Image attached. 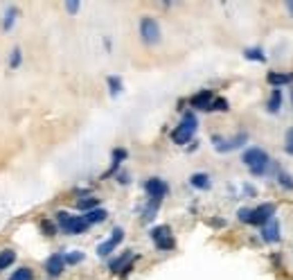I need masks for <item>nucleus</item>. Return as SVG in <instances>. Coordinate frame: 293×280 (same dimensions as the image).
<instances>
[{"mask_svg":"<svg viewBox=\"0 0 293 280\" xmlns=\"http://www.w3.org/2000/svg\"><path fill=\"white\" fill-rule=\"evenodd\" d=\"M242 161H244V165L251 170V174H255V176H264V174H268L271 170H275L273 158H268V154L264 152V149H259V147L246 149L244 156H242Z\"/></svg>","mask_w":293,"mask_h":280,"instance_id":"1","label":"nucleus"},{"mask_svg":"<svg viewBox=\"0 0 293 280\" xmlns=\"http://www.w3.org/2000/svg\"><path fill=\"white\" fill-rule=\"evenodd\" d=\"M56 224L64 233L68 235H81L88 230V224H86L84 217H77V215H68L66 210H59L56 212Z\"/></svg>","mask_w":293,"mask_h":280,"instance_id":"2","label":"nucleus"},{"mask_svg":"<svg viewBox=\"0 0 293 280\" xmlns=\"http://www.w3.org/2000/svg\"><path fill=\"white\" fill-rule=\"evenodd\" d=\"M196 127H199V120H196L194 113H185L183 120H181V124L171 131V140H174L176 145H185L190 143L192 136L196 133Z\"/></svg>","mask_w":293,"mask_h":280,"instance_id":"3","label":"nucleus"},{"mask_svg":"<svg viewBox=\"0 0 293 280\" xmlns=\"http://www.w3.org/2000/svg\"><path fill=\"white\" fill-rule=\"evenodd\" d=\"M149 235H151L153 244H156L160 251H171L176 246L169 226H156V228H151V233H149Z\"/></svg>","mask_w":293,"mask_h":280,"instance_id":"4","label":"nucleus"},{"mask_svg":"<svg viewBox=\"0 0 293 280\" xmlns=\"http://www.w3.org/2000/svg\"><path fill=\"white\" fill-rule=\"evenodd\" d=\"M140 36L147 45H156V43L160 41V25H158L151 16H145L140 21Z\"/></svg>","mask_w":293,"mask_h":280,"instance_id":"5","label":"nucleus"},{"mask_svg":"<svg viewBox=\"0 0 293 280\" xmlns=\"http://www.w3.org/2000/svg\"><path fill=\"white\" fill-rule=\"evenodd\" d=\"M212 143H214V147H217V152L228 154V152H235V149L244 147V143H248V133H237L235 138H228V140H221L219 136H214Z\"/></svg>","mask_w":293,"mask_h":280,"instance_id":"6","label":"nucleus"},{"mask_svg":"<svg viewBox=\"0 0 293 280\" xmlns=\"http://www.w3.org/2000/svg\"><path fill=\"white\" fill-rule=\"evenodd\" d=\"M145 192H147L149 197H151V199H160L162 201V197H167V192H169V185H167L162 178L153 176V178H147Z\"/></svg>","mask_w":293,"mask_h":280,"instance_id":"7","label":"nucleus"},{"mask_svg":"<svg viewBox=\"0 0 293 280\" xmlns=\"http://www.w3.org/2000/svg\"><path fill=\"white\" fill-rule=\"evenodd\" d=\"M271 217H275V204H262V206H257V208H253L251 224L253 226H264Z\"/></svg>","mask_w":293,"mask_h":280,"instance_id":"8","label":"nucleus"},{"mask_svg":"<svg viewBox=\"0 0 293 280\" xmlns=\"http://www.w3.org/2000/svg\"><path fill=\"white\" fill-rule=\"evenodd\" d=\"M122 240H124V230L122 228H115L113 235H110L106 242H102V244L97 246V255H99V258H106V255H110V253H113V249L122 242Z\"/></svg>","mask_w":293,"mask_h":280,"instance_id":"9","label":"nucleus"},{"mask_svg":"<svg viewBox=\"0 0 293 280\" xmlns=\"http://www.w3.org/2000/svg\"><path fill=\"white\" fill-rule=\"evenodd\" d=\"M262 240L268 242V244L280 242V224H277L275 217H271V219L262 226Z\"/></svg>","mask_w":293,"mask_h":280,"instance_id":"10","label":"nucleus"},{"mask_svg":"<svg viewBox=\"0 0 293 280\" xmlns=\"http://www.w3.org/2000/svg\"><path fill=\"white\" fill-rule=\"evenodd\" d=\"M64 267H66V262H64V255L61 253L50 255L45 262V271H47V276H52V278L61 276V273H64Z\"/></svg>","mask_w":293,"mask_h":280,"instance_id":"11","label":"nucleus"},{"mask_svg":"<svg viewBox=\"0 0 293 280\" xmlns=\"http://www.w3.org/2000/svg\"><path fill=\"white\" fill-rule=\"evenodd\" d=\"M212 100H214V93H212V90H201V93H196L194 98L190 100V104L194 106V109L208 111V106L212 104Z\"/></svg>","mask_w":293,"mask_h":280,"instance_id":"12","label":"nucleus"},{"mask_svg":"<svg viewBox=\"0 0 293 280\" xmlns=\"http://www.w3.org/2000/svg\"><path fill=\"white\" fill-rule=\"evenodd\" d=\"M136 258H138V255H133L131 251H124V253L120 255V258H115L113 262L108 264V267H110V271H113V273H120L124 267H127L129 262H133V260H136Z\"/></svg>","mask_w":293,"mask_h":280,"instance_id":"13","label":"nucleus"},{"mask_svg":"<svg viewBox=\"0 0 293 280\" xmlns=\"http://www.w3.org/2000/svg\"><path fill=\"white\" fill-rule=\"evenodd\" d=\"M266 79H268V84H273L277 88V86H286V84H291L293 81V72H268L266 75Z\"/></svg>","mask_w":293,"mask_h":280,"instance_id":"14","label":"nucleus"},{"mask_svg":"<svg viewBox=\"0 0 293 280\" xmlns=\"http://www.w3.org/2000/svg\"><path fill=\"white\" fill-rule=\"evenodd\" d=\"M106 217H108V212L104 210V208H95V210H88L84 215V219H86V224H99V221H106Z\"/></svg>","mask_w":293,"mask_h":280,"instance_id":"15","label":"nucleus"},{"mask_svg":"<svg viewBox=\"0 0 293 280\" xmlns=\"http://www.w3.org/2000/svg\"><path fill=\"white\" fill-rule=\"evenodd\" d=\"M190 183H192V188H196V190H208V188H210V176L203 174V172H196V174L190 176Z\"/></svg>","mask_w":293,"mask_h":280,"instance_id":"16","label":"nucleus"},{"mask_svg":"<svg viewBox=\"0 0 293 280\" xmlns=\"http://www.w3.org/2000/svg\"><path fill=\"white\" fill-rule=\"evenodd\" d=\"M14 262H16V251H12V249L0 251V271H3V269H9Z\"/></svg>","mask_w":293,"mask_h":280,"instance_id":"17","label":"nucleus"},{"mask_svg":"<svg viewBox=\"0 0 293 280\" xmlns=\"http://www.w3.org/2000/svg\"><path fill=\"white\" fill-rule=\"evenodd\" d=\"M280 106H282V90L280 88H273L271 100H268L266 109H268V113H277V111H280Z\"/></svg>","mask_w":293,"mask_h":280,"instance_id":"18","label":"nucleus"},{"mask_svg":"<svg viewBox=\"0 0 293 280\" xmlns=\"http://www.w3.org/2000/svg\"><path fill=\"white\" fill-rule=\"evenodd\" d=\"M158 208H160V199H149V204L145 206V210H142V219H145V221H151L153 217H156Z\"/></svg>","mask_w":293,"mask_h":280,"instance_id":"19","label":"nucleus"},{"mask_svg":"<svg viewBox=\"0 0 293 280\" xmlns=\"http://www.w3.org/2000/svg\"><path fill=\"white\" fill-rule=\"evenodd\" d=\"M97 206H99L97 197H84V199L77 201V208H79V210H95Z\"/></svg>","mask_w":293,"mask_h":280,"instance_id":"20","label":"nucleus"},{"mask_svg":"<svg viewBox=\"0 0 293 280\" xmlns=\"http://www.w3.org/2000/svg\"><path fill=\"white\" fill-rule=\"evenodd\" d=\"M9 280H34V271L30 267H21L9 276Z\"/></svg>","mask_w":293,"mask_h":280,"instance_id":"21","label":"nucleus"},{"mask_svg":"<svg viewBox=\"0 0 293 280\" xmlns=\"http://www.w3.org/2000/svg\"><path fill=\"white\" fill-rule=\"evenodd\" d=\"M127 156H129V152H127V149H122V147H120V149H113V167H110V172H108V174H113V172L120 167V163H122Z\"/></svg>","mask_w":293,"mask_h":280,"instance_id":"22","label":"nucleus"},{"mask_svg":"<svg viewBox=\"0 0 293 280\" xmlns=\"http://www.w3.org/2000/svg\"><path fill=\"white\" fill-rule=\"evenodd\" d=\"M244 57L251 61H266V55H264L259 48H248V50H244Z\"/></svg>","mask_w":293,"mask_h":280,"instance_id":"23","label":"nucleus"},{"mask_svg":"<svg viewBox=\"0 0 293 280\" xmlns=\"http://www.w3.org/2000/svg\"><path fill=\"white\" fill-rule=\"evenodd\" d=\"M16 7H12V9H9V12L7 14H5V21H3V30L5 32H9V30H12V27H14V21H16Z\"/></svg>","mask_w":293,"mask_h":280,"instance_id":"24","label":"nucleus"},{"mask_svg":"<svg viewBox=\"0 0 293 280\" xmlns=\"http://www.w3.org/2000/svg\"><path fill=\"white\" fill-rule=\"evenodd\" d=\"M84 260V253L81 251H70V253H64V262L66 264H79Z\"/></svg>","mask_w":293,"mask_h":280,"instance_id":"25","label":"nucleus"},{"mask_svg":"<svg viewBox=\"0 0 293 280\" xmlns=\"http://www.w3.org/2000/svg\"><path fill=\"white\" fill-rule=\"evenodd\" d=\"M108 86H110V95H120L122 93V79L120 77H108Z\"/></svg>","mask_w":293,"mask_h":280,"instance_id":"26","label":"nucleus"},{"mask_svg":"<svg viewBox=\"0 0 293 280\" xmlns=\"http://www.w3.org/2000/svg\"><path fill=\"white\" fill-rule=\"evenodd\" d=\"M230 106H228V100H223V98H217V100H212V104L208 106V111H228Z\"/></svg>","mask_w":293,"mask_h":280,"instance_id":"27","label":"nucleus"},{"mask_svg":"<svg viewBox=\"0 0 293 280\" xmlns=\"http://www.w3.org/2000/svg\"><path fill=\"white\" fill-rule=\"evenodd\" d=\"M277 181H280L282 188H286V190H293V178H291V174H286V172H280V174H277Z\"/></svg>","mask_w":293,"mask_h":280,"instance_id":"28","label":"nucleus"},{"mask_svg":"<svg viewBox=\"0 0 293 280\" xmlns=\"http://www.w3.org/2000/svg\"><path fill=\"white\" fill-rule=\"evenodd\" d=\"M21 57H23L21 48H14V50H12V59H9V66H12V68H18V66H21Z\"/></svg>","mask_w":293,"mask_h":280,"instance_id":"29","label":"nucleus"},{"mask_svg":"<svg viewBox=\"0 0 293 280\" xmlns=\"http://www.w3.org/2000/svg\"><path fill=\"white\" fill-rule=\"evenodd\" d=\"M284 149H286V154H291V156H293V127H291V129H286V136H284Z\"/></svg>","mask_w":293,"mask_h":280,"instance_id":"30","label":"nucleus"},{"mask_svg":"<svg viewBox=\"0 0 293 280\" xmlns=\"http://www.w3.org/2000/svg\"><path fill=\"white\" fill-rule=\"evenodd\" d=\"M41 230L47 235V238H54V235H56V226L52 224V221H43V224H41Z\"/></svg>","mask_w":293,"mask_h":280,"instance_id":"31","label":"nucleus"},{"mask_svg":"<svg viewBox=\"0 0 293 280\" xmlns=\"http://www.w3.org/2000/svg\"><path fill=\"white\" fill-rule=\"evenodd\" d=\"M251 215H253L251 208H242V210H239V221H244V224H251Z\"/></svg>","mask_w":293,"mask_h":280,"instance_id":"32","label":"nucleus"},{"mask_svg":"<svg viewBox=\"0 0 293 280\" xmlns=\"http://www.w3.org/2000/svg\"><path fill=\"white\" fill-rule=\"evenodd\" d=\"M79 7H81V3H77V0H73V3H66V9H68L70 14H77V12H79Z\"/></svg>","mask_w":293,"mask_h":280,"instance_id":"33","label":"nucleus"},{"mask_svg":"<svg viewBox=\"0 0 293 280\" xmlns=\"http://www.w3.org/2000/svg\"><path fill=\"white\" fill-rule=\"evenodd\" d=\"M120 183H129V174H124V172H122V174H120Z\"/></svg>","mask_w":293,"mask_h":280,"instance_id":"34","label":"nucleus"},{"mask_svg":"<svg viewBox=\"0 0 293 280\" xmlns=\"http://www.w3.org/2000/svg\"><path fill=\"white\" fill-rule=\"evenodd\" d=\"M210 224H212V226H223V221H221V219H212Z\"/></svg>","mask_w":293,"mask_h":280,"instance_id":"35","label":"nucleus"},{"mask_svg":"<svg viewBox=\"0 0 293 280\" xmlns=\"http://www.w3.org/2000/svg\"><path fill=\"white\" fill-rule=\"evenodd\" d=\"M286 9H289L291 16H293V0H289V3H286Z\"/></svg>","mask_w":293,"mask_h":280,"instance_id":"36","label":"nucleus"},{"mask_svg":"<svg viewBox=\"0 0 293 280\" xmlns=\"http://www.w3.org/2000/svg\"><path fill=\"white\" fill-rule=\"evenodd\" d=\"M291 102H293V95H291Z\"/></svg>","mask_w":293,"mask_h":280,"instance_id":"37","label":"nucleus"}]
</instances>
